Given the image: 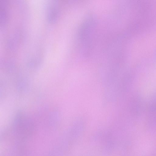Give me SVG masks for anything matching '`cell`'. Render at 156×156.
Instances as JSON below:
<instances>
[{
	"label": "cell",
	"mask_w": 156,
	"mask_h": 156,
	"mask_svg": "<svg viewBox=\"0 0 156 156\" xmlns=\"http://www.w3.org/2000/svg\"><path fill=\"white\" fill-rule=\"evenodd\" d=\"M9 0H0V24L4 27L9 20Z\"/></svg>",
	"instance_id": "cell-1"
},
{
	"label": "cell",
	"mask_w": 156,
	"mask_h": 156,
	"mask_svg": "<svg viewBox=\"0 0 156 156\" xmlns=\"http://www.w3.org/2000/svg\"><path fill=\"white\" fill-rule=\"evenodd\" d=\"M55 0V1H58V0Z\"/></svg>",
	"instance_id": "cell-2"
}]
</instances>
